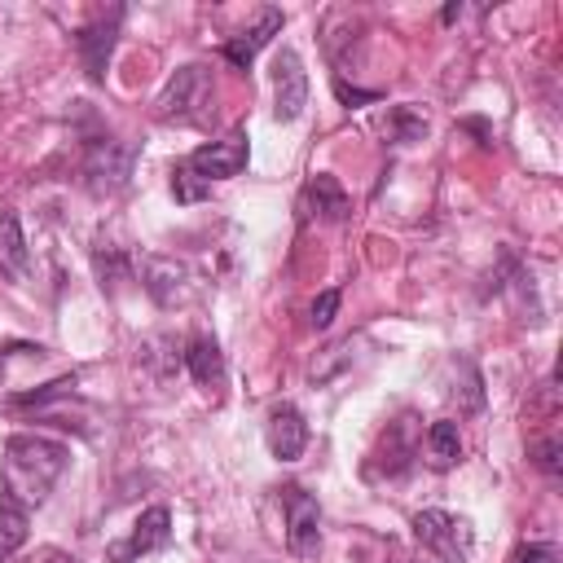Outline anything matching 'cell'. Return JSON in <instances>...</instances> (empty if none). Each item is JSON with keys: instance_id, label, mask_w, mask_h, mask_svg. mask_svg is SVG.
Returning a JSON list of instances; mask_svg holds the SVG:
<instances>
[{"instance_id": "44dd1931", "label": "cell", "mask_w": 563, "mask_h": 563, "mask_svg": "<svg viewBox=\"0 0 563 563\" xmlns=\"http://www.w3.org/2000/svg\"><path fill=\"white\" fill-rule=\"evenodd\" d=\"M532 462L550 475V484H559V440L554 435H545V440L532 444Z\"/></svg>"}, {"instance_id": "4fadbf2b", "label": "cell", "mask_w": 563, "mask_h": 563, "mask_svg": "<svg viewBox=\"0 0 563 563\" xmlns=\"http://www.w3.org/2000/svg\"><path fill=\"white\" fill-rule=\"evenodd\" d=\"M185 369L194 374V383L198 387H220L224 383V352H220V343L216 339H207V334H194L189 343H185Z\"/></svg>"}, {"instance_id": "30bf717a", "label": "cell", "mask_w": 563, "mask_h": 563, "mask_svg": "<svg viewBox=\"0 0 563 563\" xmlns=\"http://www.w3.org/2000/svg\"><path fill=\"white\" fill-rule=\"evenodd\" d=\"M141 286L150 290V299L158 308H176L189 299V268L167 260V255H145L141 264Z\"/></svg>"}, {"instance_id": "ba28073f", "label": "cell", "mask_w": 563, "mask_h": 563, "mask_svg": "<svg viewBox=\"0 0 563 563\" xmlns=\"http://www.w3.org/2000/svg\"><path fill=\"white\" fill-rule=\"evenodd\" d=\"M167 541H172V515H167V506H150V510L136 515L128 541L110 545V563H136V559L163 550Z\"/></svg>"}, {"instance_id": "5bb4252c", "label": "cell", "mask_w": 563, "mask_h": 563, "mask_svg": "<svg viewBox=\"0 0 563 563\" xmlns=\"http://www.w3.org/2000/svg\"><path fill=\"white\" fill-rule=\"evenodd\" d=\"M308 207H312L321 220H347L352 198L343 194V185H339L330 172H317V176L308 180Z\"/></svg>"}, {"instance_id": "8992f818", "label": "cell", "mask_w": 563, "mask_h": 563, "mask_svg": "<svg viewBox=\"0 0 563 563\" xmlns=\"http://www.w3.org/2000/svg\"><path fill=\"white\" fill-rule=\"evenodd\" d=\"M84 176H88V185H92L97 194L123 189L128 176H132V145L110 141V136L92 141V145L84 150Z\"/></svg>"}, {"instance_id": "9c48e42d", "label": "cell", "mask_w": 563, "mask_h": 563, "mask_svg": "<svg viewBox=\"0 0 563 563\" xmlns=\"http://www.w3.org/2000/svg\"><path fill=\"white\" fill-rule=\"evenodd\" d=\"M119 22H123V9H110V18L101 13L97 22H88V26H79V31H75V48H79L84 70H88V79H92V84H101V79H106V66H110V53H114Z\"/></svg>"}, {"instance_id": "e0dca14e", "label": "cell", "mask_w": 563, "mask_h": 563, "mask_svg": "<svg viewBox=\"0 0 563 563\" xmlns=\"http://www.w3.org/2000/svg\"><path fill=\"white\" fill-rule=\"evenodd\" d=\"M31 532V519H26V506H18L13 497H0V559L18 554L22 541Z\"/></svg>"}, {"instance_id": "7a4b0ae2", "label": "cell", "mask_w": 563, "mask_h": 563, "mask_svg": "<svg viewBox=\"0 0 563 563\" xmlns=\"http://www.w3.org/2000/svg\"><path fill=\"white\" fill-rule=\"evenodd\" d=\"M211 75H207V66H180L167 84H163V92H158V101H154V114L163 119V123H198L202 114H207V106H211Z\"/></svg>"}, {"instance_id": "52a82bcc", "label": "cell", "mask_w": 563, "mask_h": 563, "mask_svg": "<svg viewBox=\"0 0 563 563\" xmlns=\"http://www.w3.org/2000/svg\"><path fill=\"white\" fill-rule=\"evenodd\" d=\"M308 106V75H303V62L295 48H282L273 57V114L282 123L299 119Z\"/></svg>"}, {"instance_id": "5b68a950", "label": "cell", "mask_w": 563, "mask_h": 563, "mask_svg": "<svg viewBox=\"0 0 563 563\" xmlns=\"http://www.w3.org/2000/svg\"><path fill=\"white\" fill-rule=\"evenodd\" d=\"M246 158H251L246 132H229L224 141L198 145V150L185 158V167H189V172H194L202 185H211V180H233V176L246 167Z\"/></svg>"}, {"instance_id": "8fae6325", "label": "cell", "mask_w": 563, "mask_h": 563, "mask_svg": "<svg viewBox=\"0 0 563 563\" xmlns=\"http://www.w3.org/2000/svg\"><path fill=\"white\" fill-rule=\"evenodd\" d=\"M264 440H268V453L277 462H295L308 444V422L295 405H273L268 413V427H264Z\"/></svg>"}, {"instance_id": "3957f363", "label": "cell", "mask_w": 563, "mask_h": 563, "mask_svg": "<svg viewBox=\"0 0 563 563\" xmlns=\"http://www.w3.org/2000/svg\"><path fill=\"white\" fill-rule=\"evenodd\" d=\"M413 537H418V545L431 550L440 563H466V559H471V545H475L471 519L449 515V510H418V515H413Z\"/></svg>"}, {"instance_id": "6da1fadb", "label": "cell", "mask_w": 563, "mask_h": 563, "mask_svg": "<svg viewBox=\"0 0 563 563\" xmlns=\"http://www.w3.org/2000/svg\"><path fill=\"white\" fill-rule=\"evenodd\" d=\"M70 462V449L62 440H48V435H9L4 440V462H0V484H4V497H13L18 506H40L53 484L62 479Z\"/></svg>"}, {"instance_id": "ac0fdd59", "label": "cell", "mask_w": 563, "mask_h": 563, "mask_svg": "<svg viewBox=\"0 0 563 563\" xmlns=\"http://www.w3.org/2000/svg\"><path fill=\"white\" fill-rule=\"evenodd\" d=\"M92 268H97L101 286H110V290L132 277V264H128V255H123L119 246H97V251H92Z\"/></svg>"}, {"instance_id": "7c38bea8", "label": "cell", "mask_w": 563, "mask_h": 563, "mask_svg": "<svg viewBox=\"0 0 563 563\" xmlns=\"http://www.w3.org/2000/svg\"><path fill=\"white\" fill-rule=\"evenodd\" d=\"M282 22H286V18H282V9H264V13H260V22H255L251 31H242V35H233V40H224V48H220V53H224V62H229V66H238V70H251L255 53H260L277 31H282Z\"/></svg>"}, {"instance_id": "7402d4cb", "label": "cell", "mask_w": 563, "mask_h": 563, "mask_svg": "<svg viewBox=\"0 0 563 563\" xmlns=\"http://www.w3.org/2000/svg\"><path fill=\"white\" fill-rule=\"evenodd\" d=\"M506 563H559V554H554V545H545V541H528V545H519Z\"/></svg>"}, {"instance_id": "d6986e66", "label": "cell", "mask_w": 563, "mask_h": 563, "mask_svg": "<svg viewBox=\"0 0 563 563\" xmlns=\"http://www.w3.org/2000/svg\"><path fill=\"white\" fill-rule=\"evenodd\" d=\"M172 194H176V202H202V198L211 194V185H202L185 163H176V172H172Z\"/></svg>"}, {"instance_id": "9a60e30c", "label": "cell", "mask_w": 563, "mask_h": 563, "mask_svg": "<svg viewBox=\"0 0 563 563\" xmlns=\"http://www.w3.org/2000/svg\"><path fill=\"white\" fill-rule=\"evenodd\" d=\"M422 444H427V462H431L435 471H449V466L462 457V435H457V422H449V418L431 422L427 435H422Z\"/></svg>"}, {"instance_id": "2e32d148", "label": "cell", "mask_w": 563, "mask_h": 563, "mask_svg": "<svg viewBox=\"0 0 563 563\" xmlns=\"http://www.w3.org/2000/svg\"><path fill=\"white\" fill-rule=\"evenodd\" d=\"M0 273L4 277H22L26 273V238H22V224L18 216H0Z\"/></svg>"}, {"instance_id": "ffe728a7", "label": "cell", "mask_w": 563, "mask_h": 563, "mask_svg": "<svg viewBox=\"0 0 563 563\" xmlns=\"http://www.w3.org/2000/svg\"><path fill=\"white\" fill-rule=\"evenodd\" d=\"M422 132H427V123H422L413 110H405V106L391 110V136H396L400 145H405V141H422Z\"/></svg>"}, {"instance_id": "603a6c76", "label": "cell", "mask_w": 563, "mask_h": 563, "mask_svg": "<svg viewBox=\"0 0 563 563\" xmlns=\"http://www.w3.org/2000/svg\"><path fill=\"white\" fill-rule=\"evenodd\" d=\"M334 312H339V290H321V295L312 299V325L325 330V325L334 321Z\"/></svg>"}, {"instance_id": "277c9868", "label": "cell", "mask_w": 563, "mask_h": 563, "mask_svg": "<svg viewBox=\"0 0 563 563\" xmlns=\"http://www.w3.org/2000/svg\"><path fill=\"white\" fill-rule=\"evenodd\" d=\"M282 510H286V550L299 559H312L321 545V506L308 488L286 484L282 488Z\"/></svg>"}]
</instances>
